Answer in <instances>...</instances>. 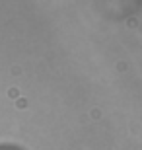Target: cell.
<instances>
[{
    "mask_svg": "<svg viewBox=\"0 0 142 150\" xmlns=\"http://www.w3.org/2000/svg\"><path fill=\"white\" fill-rule=\"evenodd\" d=\"M0 150H23V148H20L16 144H0Z\"/></svg>",
    "mask_w": 142,
    "mask_h": 150,
    "instance_id": "6da1fadb",
    "label": "cell"
}]
</instances>
